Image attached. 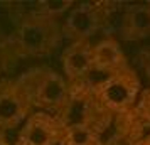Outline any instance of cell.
Here are the masks:
<instances>
[{"instance_id": "1", "label": "cell", "mask_w": 150, "mask_h": 145, "mask_svg": "<svg viewBox=\"0 0 150 145\" xmlns=\"http://www.w3.org/2000/svg\"><path fill=\"white\" fill-rule=\"evenodd\" d=\"M19 79L27 90L35 111L57 115L68 103L71 84L62 73L49 68H37L25 73Z\"/></svg>"}, {"instance_id": "2", "label": "cell", "mask_w": 150, "mask_h": 145, "mask_svg": "<svg viewBox=\"0 0 150 145\" xmlns=\"http://www.w3.org/2000/svg\"><path fill=\"white\" fill-rule=\"evenodd\" d=\"M62 39L61 22L32 12L17 25L14 46L22 56L42 57L59 47Z\"/></svg>"}, {"instance_id": "3", "label": "cell", "mask_w": 150, "mask_h": 145, "mask_svg": "<svg viewBox=\"0 0 150 145\" xmlns=\"http://www.w3.org/2000/svg\"><path fill=\"white\" fill-rule=\"evenodd\" d=\"M56 117L59 118L62 127H89L101 133L110 123L111 113L106 111L89 90L83 86H71L68 103L64 105Z\"/></svg>"}, {"instance_id": "4", "label": "cell", "mask_w": 150, "mask_h": 145, "mask_svg": "<svg viewBox=\"0 0 150 145\" xmlns=\"http://www.w3.org/2000/svg\"><path fill=\"white\" fill-rule=\"evenodd\" d=\"M140 88L142 84L138 74L132 68H127L106 78L93 91V95L98 103L111 115H123L135 106Z\"/></svg>"}, {"instance_id": "5", "label": "cell", "mask_w": 150, "mask_h": 145, "mask_svg": "<svg viewBox=\"0 0 150 145\" xmlns=\"http://www.w3.org/2000/svg\"><path fill=\"white\" fill-rule=\"evenodd\" d=\"M34 105L21 79H0V130L21 128L34 113Z\"/></svg>"}, {"instance_id": "6", "label": "cell", "mask_w": 150, "mask_h": 145, "mask_svg": "<svg viewBox=\"0 0 150 145\" xmlns=\"http://www.w3.org/2000/svg\"><path fill=\"white\" fill-rule=\"evenodd\" d=\"M103 22L101 8L96 4H74L62 19V37L68 42H91Z\"/></svg>"}, {"instance_id": "7", "label": "cell", "mask_w": 150, "mask_h": 145, "mask_svg": "<svg viewBox=\"0 0 150 145\" xmlns=\"http://www.w3.org/2000/svg\"><path fill=\"white\" fill-rule=\"evenodd\" d=\"M62 132L64 127L56 115L34 111L19 128L15 145H59Z\"/></svg>"}, {"instance_id": "8", "label": "cell", "mask_w": 150, "mask_h": 145, "mask_svg": "<svg viewBox=\"0 0 150 145\" xmlns=\"http://www.w3.org/2000/svg\"><path fill=\"white\" fill-rule=\"evenodd\" d=\"M61 66L71 86L81 83L93 69V44L69 42L61 54Z\"/></svg>"}, {"instance_id": "9", "label": "cell", "mask_w": 150, "mask_h": 145, "mask_svg": "<svg viewBox=\"0 0 150 145\" xmlns=\"http://www.w3.org/2000/svg\"><path fill=\"white\" fill-rule=\"evenodd\" d=\"M127 68H130L127 56L116 39L105 37L93 42V69L111 76Z\"/></svg>"}, {"instance_id": "10", "label": "cell", "mask_w": 150, "mask_h": 145, "mask_svg": "<svg viewBox=\"0 0 150 145\" xmlns=\"http://www.w3.org/2000/svg\"><path fill=\"white\" fill-rule=\"evenodd\" d=\"M120 37L135 42L150 37V4H133L125 8L120 21Z\"/></svg>"}, {"instance_id": "11", "label": "cell", "mask_w": 150, "mask_h": 145, "mask_svg": "<svg viewBox=\"0 0 150 145\" xmlns=\"http://www.w3.org/2000/svg\"><path fill=\"white\" fill-rule=\"evenodd\" d=\"M101 133L89 127H66L59 145H100Z\"/></svg>"}, {"instance_id": "12", "label": "cell", "mask_w": 150, "mask_h": 145, "mask_svg": "<svg viewBox=\"0 0 150 145\" xmlns=\"http://www.w3.org/2000/svg\"><path fill=\"white\" fill-rule=\"evenodd\" d=\"M73 7H74L73 0H41L37 2V7L34 12L42 17L59 21L62 17H66Z\"/></svg>"}, {"instance_id": "13", "label": "cell", "mask_w": 150, "mask_h": 145, "mask_svg": "<svg viewBox=\"0 0 150 145\" xmlns=\"http://www.w3.org/2000/svg\"><path fill=\"white\" fill-rule=\"evenodd\" d=\"M0 145H15V142H10V138L5 132L0 130Z\"/></svg>"}, {"instance_id": "14", "label": "cell", "mask_w": 150, "mask_h": 145, "mask_svg": "<svg viewBox=\"0 0 150 145\" xmlns=\"http://www.w3.org/2000/svg\"><path fill=\"white\" fill-rule=\"evenodd\" d=\"M137 145H150V133L149 135H145L143 138H140V140L137 142Z\"/></svg>"}, {"instance_id": "15", "label": "cell", "mask_w": 150, "mask_h": 145, "mask_svg": "<svg viewBox=\"0 0 150 145\" xmlns=\"http://www.w3.org/2000/svg\"><path fill=\"white\" fill-rule=\"evenodd\" d=\"M0 71H2V61H0Z\"/></svg>"}, {"instance_id": "16", "label": "cell", "mask_w": 150, "mask_h": 145, "mask_svg": "<svg viewBox=\"0 0 150 145\" xmlns=\"http://www.w3.org/2000/svg\"><path fill=\"white\" fill-rule=\"evenodd\" d=\"M100 145H105V144H100Z\"/></svg>"}]
</instances>
